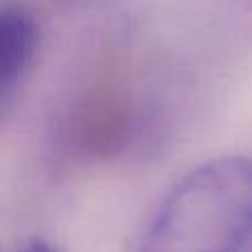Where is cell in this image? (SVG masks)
Listing matches in <instances>:
<instances>
[{"label": "cell", "instance_id": "1", "mask_svg": "<svg viewBox=\"0 0 252 252\" xmlns=\"http://www.w3.org/2000/svg\"><path fill=\"white\" fill-rule=\"evenodd\" d=\"M252 239V159L215 157L177 179L135 252H241Z\"/></svg>", "mask_w": 252, "mask_h": 252}, {"label": "cell", "instance_id": "2", "mask_svg": "<svg viewBox=\"0 0 252 252\" xmlns=\"http://www.w3.org/2000/svg\"><path fill=\"white\" fill-rule=\"evenodd\" d=\"M38 51V25L22 7L0 11V109L9 111L31 73Z\"/></svg>", "mask_w": 252, "mask_h": 252}, {"label": "cell", "instance_id": "3", "mask_svg": "<svg viewBox=\"0 0 252 252\" xmlns=\"http://www.w3.org/2000/svg\"><path fill=\"white\" fill-rule=\"evenodd\" d=\"M16 252H60V248L56 244H51V241L42 239V237H33L27 244H22Z\"/></svg>", "mask_w": 252, "mask_h": 252}, {"label": "cell", "instance_id": "4", "mask_svg": "<svg viewBox=\"0 0 252 252\" xmlns=\"http://www.w3.org/2000/svg\"><path fill=\"white\" fill-rule=\"evenodd\" d=\"M241 252H252V239L248 241V244H246L244 246V250H241Z\"/></svg>", "mask_w": 252, "mask_h": 252}]
</instances>
